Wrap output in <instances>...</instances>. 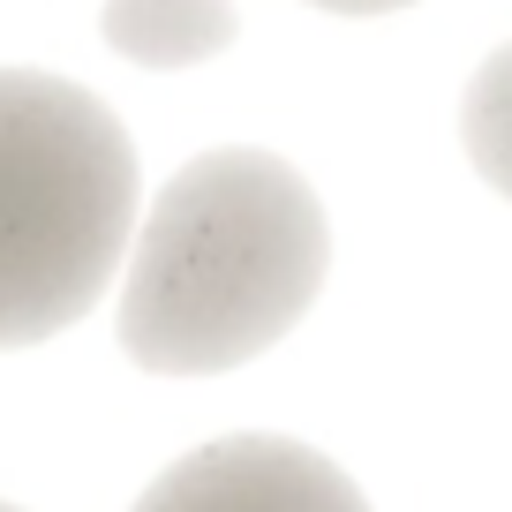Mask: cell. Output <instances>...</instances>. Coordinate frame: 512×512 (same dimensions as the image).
Segmentation results:
<instances>
[{
    "mask_svg": "<svg viewBox=\"0 0 512 512\" xmlns=\"http://www.w3.org/2000/svg\"><path fill=\"white\" fill-rule=\"evenodd\" d=\"M121 264V354L159 377H219L309 317L332 272V226L287 159L234 144L166 181Z\"/></svg>",
    "mask_w": 512,
    "mask_h": 512,
    "instance_id": "1",
    "label": "cell"
},
{
    "mask_svg": "<svg viewBox=\"0 0 512 512\" xmlns=\"http://www.w3.org/2000/svg\"><path fill=\"white\" fill-rule=\"evenodd\" d=\"M136 234V144L83 83L0 68V347L98 309Z\"/></svg>",
    "mask_w": 512,
    "mask_h": 512,
    "instance_id": "2",
    "label": "cell"
},
{
    "mask_svg": "<svg viewBox=\"0 0 512 512\" xmlns=\"http://www.w3.org/2000/svg\"><path fill=\"white\" fill-rule=\"evenodd\" d=\"M128 512H369L354 475L294 437H219L174 460Z\"/></svg>",
    "mask_w": 512,
    "mask_h": 512,
    "instance_id": "3",
    "label": "cell"
},
{
    "mask_svg": "<svg viewBox=\"0 0 512 512\" xmlns=\"http://www.w3.org/2000/svg\"><path fill=\"white\" fill-rule=\"evenodd\" d=\"M106 46L136 68H196L234 46V0H106Z\"/></svg>",
    "mask_w": 512,
    "mask_h": 512,
    "instance_id": "4",
    "label": "cell"
},
{
    "mask_svg": "<svg viewBox=\"0 0 512 512\" xmlns=\"http://www.w3.org/2000/svg\"><path fill=\"white\" fill-rule=\"evenodd\" d=\"M460 144H467V159H475V174L512 204V38L475 68V83H467Z\"/></svg>",
    "mask_w": 512,
    "mask_h": 512,
    "instance_id": "5",
    "label": "cell"
},
{
    "mask_svg": "<svg viewBox=\"0 0 512 512\" xmlns=\"http://www.w3.org/2000/svg\"><path fill=\"white\" fill-rule=\"evenodd\" d=\"M309 8H332V16H392L407 0H309Z\"/></svg>",
    "mask_w": 512,
    "mask_h": 512,
    "instance_id": "6",
    "label": "cell"
},
{
    "mask_svg": "<svg viewBox=\"0 0 512 512\" xmlns=\"http://www.w3.org/2000/svg\"><path fill=\"white\" fill-rule=\"evenodd\" d=\"M0 512H23V505H0Z\"/></svg>",
    "mask_w": 512,
    "mask_h": 512,
    "instance_id": "7",
    "label": "cell"
}]
</instances>
